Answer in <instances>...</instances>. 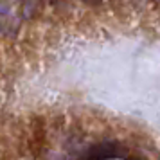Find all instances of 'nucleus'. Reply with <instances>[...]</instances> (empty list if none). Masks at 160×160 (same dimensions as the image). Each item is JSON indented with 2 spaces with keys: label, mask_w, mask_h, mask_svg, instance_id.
Instances as JSON below:
<instances>
[]
</instances>
